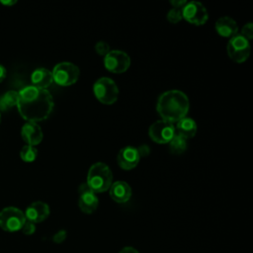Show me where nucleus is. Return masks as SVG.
<instances>
[{
    "instance_id": "nucleus-12",
    "label": "nucleus",
    "mask_w": 253,
    "mask_h": 253,
    "mask_svg": "<svg viewBox=\"0 0 253 253\" xmlns=\"http://www.w3.org/2000/svg\"><path fill=\"white\" fill-rule=\"evenodd\" d=\"M118 164L124 170L133 169L140 159L139 150L132 146H126L122 148L118 154Z\"/></svg>"
},
{
    "instance_id": "nucleus-26",
    "label": "nucleus",
    "mask_w": 253,
    "mask_h": 253,
    "mask_svg": "<svg viewBox=\"0 0 253 253\" xmlns=\"http://www.w3.org/2000/svg\"><path fill=\"white\" fill-rule=\"evenodd\" d=\"M65 238H66V231H65V230H59V231L56 232V233L53 235V237H52L53 241L56 242V243H61V242H63V241L65 240Z\"/></svg>"
},
{
    "instance_id": "nucleus-6",
    "label": "nucleus",
    "mask_w": 253,
    "mask_h": 253,
    "mask_svg": "<svg viewBox=\"0 0 253 253\" xmlns=\"http://www.w3.org/2000/svg\"><path fill=\"white\" fill-rule=\"evenodd\" d=\"M25 221V214L18 208L7 207L0 211V227L7 232L21 230Z\"/></svg>"
},
{
    "instance_id": "nucleus-8",
    "label": "nucleus",
    "mask_w": 253,
    "mask_h": 253,
    "mask_svg": "<svg viewBox=\"0 0 253 253\" xmlns=\"http://www.w3.org/2000/svg\"><path fill=\"white\" fill-rule=\"evenodd\" d=\"M182 17L190 24L202 26L206 24L209 19L207 8L200 2H187L182 8Z\"/></svg>"
},
{
    "instance_id": "nucleus-5",
    "label": "nucleus",
    "mask_w": 253,
    "mask_h": 253,
    "mask_svg": "<svg viewBox=\"0 0 253 253\" xmlns=\"http://www.w3.org/2000/svg\"><path fill=\"white\" fill-rule=\"evenodd\" d=\"M52 79L59 86H70L74 84L80 75L79 68L71 62H60L52 71Z\"/></svg>"
},
{
    "instance_id": "nucleus-15",
    "label": "nucleus",
    "mask_w": 253,
    "mask_h": 253,
    "mask_svg": "<svg viewBox=\"0 0 253 253\" xmlns=\"http://www.w3.org/2000/svg\"><path fill=\"white\" fill-rule=\"evenodd\" d=\"M109 191L111 198L120 204L126 203L131 197V189L128 184L124 181L114 182Z\"/></svg>"
},
{
    "instance_id": "nucleus-25",
    "label": "nucleus",
    "mask_w": 253,
    "mask_h": 253,
    "mask_svg": "<svg viewBox=\"0 0 253 253\" xmlns=\"http://www.w3.org/2000/svg\"><path fill=\"white\" fill-rule=\"evenodd\" d=\"M241 36L244 37L248 41L252 40V38H253V25H252V23H247L245 26H243Z\"/></svg>"
},
{
    "instance_id": "nucleus-16",
    "label": "nucleus",
    "mask_w": 253,
    "mask_h": 253,
    "mask_svg": "<svg viewBox=\"0 0 253 253\" xmlns=\"http://www.w3.org/2000/svg\"><path fill=\"white\" fill-rule=\"evenodd\" d=\"M216 33L224 38H232L236 36L238 31V26L236 22L230 17H221L215 22Z\"/></svg>"
},
{
    "instance_id": "nucleus-18",
    "label": "nucleus",
    "mask_w": 253,
    "mask_h": 253,
    "mask_svg": "<svg viewBox=\"0 0 253 253\" xmlns=\"http://www.w3.org/2000/svg\"><path fill=\"white\" fill-rule=\"evenodd\" d=\"M175 130H176V134L184 137L185 139H189L196 134L197 124L193 119L185 117L179 122H177Z\"/></svg>"
},
{
    "instance_id": "nucleus-9",
    "label": "nucleus",
    "mask_w": 253,
    "mask_h": 253,
    "mask_svg": "<svg viewBox=\"0 0 253 253\" xmlns=\"http://www.w3.org/2000/svg\"><path fill=\"white\" fill-rule=\"evenodd\" d=\"M149 137L156 143H169V141L176 134L173 124L160 120L152 124L148 130Z\"/></svg>"
},
{
    "instance_id": "nucleus-4",
    "label": "nucleus",
    "mask_w": 253,
    "mask_h": 253,
    "mask_svg": "<svg viewBox=\"0 0 253 253\" xmlns=\"http://www.w3.org/2000/svg\"><path fill=\"white\" fill-rule=\"evenodd\" d=\"M93 92L98 101L105 105L114 104L119 97L118 86L109 77L99 78L94 83Z\"/></svg>"
},
{
    "instance_id": "nucleus-19",
    "label": "nucleus",
    "mask_w": 253,
    "mask_h": 253,
    "mask_svg": "<svg viewBox=\"0 0 253 253\" xmlns=\"http://www.w3.org/2000/svg\"><path fill=\"white\" fill-rule=\"evenodd\" d=\"M18 97V92L15 90H10L3 94L0 97V111H8L17 106Z\"/></svg>"
},
{
    "instance_id": "nucleus-3",
    "label": "nucleus",
    "mask_w": 253,
    "mask_h": 253,
    "mask_svg": "<svg viewBox=\"0 0 253 253\" xmlns=\"http://www.w3.org/2000/svg\"><path fill=\"white\" fill-rule=\"evenodd\" d=\"M86 183L95 194L108 191L113 184L111 169L102 162L93 164L88 171Z\"/></svg>"
},
{
    "instance_id": "nucleus-11",
    "label": "nucleus",
    "mask_w": 253,
    "mask_h": 253,
    "mask_svg": "<svg viewBox=\"0 0 253 253\" xmlns=\"http://www.w3.org/2000/svg\"><path fill=\"white\" fill-rule=\"evenodd\" d=\"M78 207L84 213L94 212L99 205V200L96 194L89 188L87 183L81 184L79 187Z\"/></svg>"
},
{
    "instance_id": "nucleus-30",
    "label": "nucleus",
    "mask_w": 253,
    "mask_h": 253,
    "mask_svg": "<svg viewBox=\"0 0 253 253\" xmlns=\"http://www.w3.org/2000/svg\"><path fill=\"white\" fill-rule=\"evenodd\" d=\"M17 1L16 0H10V1H0V3L1 4H3V5H5V6H12V5H14L15 3H16Z\"/></svg>"
},
{
    "instance_id": "nucleus-23",
    "label": "nucleus",
    "mask_w": 253,
    "mask_h": 253,
    "mask_svg": "<svg viewBox=\"0 0 253 253\" xmlns=\"http://www.w3.org/2000/svg\"><path fill=\"white\" fill-rule=\"evenodd\" d=\"M95 50L96 52L99 54V55H103V56H106L109 51H110V46L107 42H98L95 45Z\"/></svg>"
},
{
    "instance_id": "nucleus-31",
    "label": "nucleus",
    "mask_w": 253,
    "mask_h": 253,
    "mask_svg": "<svg viewBox=\"0 0 253 253\" xmlns=\"http://www.w3.org/2000/svg\"><path fill=\"white\" fill-rule=\"evenodd\" d=\"M0 122H1V114H0Z\"/></svg>"
},
{
    "instance_id": "nucleus-17",
    "label": "nucleus",
    "mask_w": 253,
    "mask_h": 253,
    "mask_svg": "<svg viewBox=\"0 0 253 253\" xmlns=\"http://www.w3.org/2000/svg\"><path fill=\"white\" fill-rule=\"evenodd\" d=\"M31 81L33 86L46 90L53 81L52 73L46 68H37L31 75Z\"/></svg>"
},
{
    "instance_id": "nucleus-28",
    "label": "nucleus",
    "mask_w": 253,
    "mask_h": 253,
    "mask_svg": "<svg viewBox=\"0 0 253 253\" xmlns=\"http://www.w3.org/2000/svg\"><path fill=\"white\" fill-rule=\"evenodd\" d=\"M119 253H138V251L133 247L126 246V247H124Z\"/></svg>"
},
{
    "instance_id": "nucleus-2",
    "label": "nucleus",
    "mask_w": 253,
    "mask_h": 253,
    "mask_svg": "<svg viewBox=\"0 0 253 253\" xmlns=\"http://www.w3.org/2000/svg\"><path fill=\"white\" fill-rule=\"evenodd\" d=\"M190 108L187 95L179 90H170L160 95L156 110L163 121L177 123L186 117Z\"/></svg>"
},
{
    "instance_id": "nucleus-1",
    "label": "nucleus",
    "mask_w": 253,
    "mask_h": 253,
    "mask_svg": "<svg viewBox=\"0 0 253 253\" xmlns=\"http://www.w3.org/2000/svg\"><path fill=\"white\" fill-rule=\"evenodd\" d=\"M18 96V111L27 122L38 123L43 121L52 112L53 99L45 89L30 85L21 89Z\"/></svg>"
},
{
    "instance_id": "nucleus-20",
    "label": "nucleus",
    "mask_w": 253,
    "mask_h": 253,
    "mask_svg": "<svg viewBox=\"0 0 253 253\" xmlns=\"http://www.w3.org/2000/svg\"><path fill=\"white\" fill-rule=\"evenodd\" d=\"M169 149L174 154H181L187 149V139L175 134L169 141Z\"/></svg>"
},
{
    "instance_id": "nucleus-24",
    "label": "nucleus",
    "mask_w": 253,
    "mask_h": 253,
    "mask_svg": "<svg viewBox=\"0 0 253 253\" xmlns=\"http://www.w3.org/2000/svg\"><path fill=\"white\" fill-rule=\"evenodd\" d=\"M21 230H22V232H23L24 234H26V235H32V234H34L35 231H36V224L33 223V222H31V221H29V220H26L25 223H24V225L22 226Z\"/></svg>"
},
{
    "instance_id": "nucleus-29",
    "label": "nucleus",
    "mask_w": 253,
    "mask_h": 253,
    "mask_svg": "<svg viewBox=\"0 0 253 253\" xmlns=\"http://www.w3.org/2000/svg\"><path fill=\"white\" fill-rule=\"evenodd\" d=\"M6 77V69L3 65L0 64V82H2Z\"/></svg>"
},
{
    "instance_id": "nucleus-21",
    "label": "nucleus",
    "mask_w": 253,
    "mask_h": 253,
    "mask_svg": "<svg viewBox=\"0 0 253 253\" xmlns=\"http://www.w3.org/2000/svg\"><path fill=\"white\" fill-rule=\"evenodd\" d=\"M38 156V150L35 146L25 145L20 151V157L25 162H33Z\"/></svg>"
},
{
    "instance_id": "nucleus-10",
    "label": "nucleus",
    "mask_w": 253,
    "mask_h": 253,
    "mask_svg": "<svg viewBox=\"0 0 253 253\" xmlns=\"http://www.w3.org/2000/svg\"><path fill=\"white\" fill-rule=\"evenodd\" d=\"M104 64L110 72L123 73L128 69L130 58L122 50H110L104 58Z\"/></svg>"
},
{
    "instance_id": "nucleus-14",
    "label": "nucleus",
    "mask_w": 253,
    "mask_h": 253,
    "mask_svg": "<svg viewBox=\"0 0 253 253\" xmlns=\"http://www.w3.org/2000/svg\"><path fill=\"white\" fill-rule=\"evenodd\" d=\"M21 136L27 145L36 146L42 142L43 134L41 126L37 123L27 122L21 129Z\"/></svg>"
},
{
    "instance_id": "nucleus-7",
    "label": "nucleus",
    "mask_w": 253,
    "mask_h": 253,
    "mask_svg": "<svg viewBox=\"0 0 253 253\" xmlns=\"http://www.w3.org/2000/svg\"><path fill=\"white\" fill-rule=\"evenodd\" d=\"M227 54L228 56L237 63L244 62L250 54V43L241 35H236L227 42Z\"/></svg>"
},
{
    "instance_id": "nucleus-22",
    "label": "nucleus",
    "mask_w": 253,
    "mask_h": 253,
    "mask_svg": "<svg viewBox=\"0 0 253 253\" xmlns=\"http://www.w3.org/2000/svg\"><path fill=\"white\" fill-rule=\"evenodd\" d=\"M182 9H177V8H172L168 14H167V20L172 23L176 24L182 20Z\"/></svg>"
},
{
    "instance_id": "nucleus-13",
    "label": "nucleus",
    "mask_w": 253,
    "mask_h": 253,
    "mask_svg": "<svg viewBox=\"0 0 253 253\" xmlns=\"http://www.w3.org/2000/svg\"><path fill=\"white\" fill-rule=\"evenodd\" d=\"M24 214L26 220L36 224L43 221L49 215V207L43 202H34L28 206Z\"/></svg>"
},
{
    "instance_id": "nucleus-27",
    "label": "nucleus",
    "mask_w": 253,
    "mask_h": 253,
    "mask_svg": "<svg viewBox=\"0 0 253 253\" xmlns=\"http://www.w3.org/2000/svg\"><path fill=\"white\" fill-rule=\"evenodd\" d=\"M171 5L173 6V8H177V9H182L185 4L187 3L185 0H174V1H171L170 2Z\"/></svg>"
}]
</instances>
